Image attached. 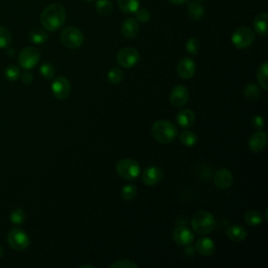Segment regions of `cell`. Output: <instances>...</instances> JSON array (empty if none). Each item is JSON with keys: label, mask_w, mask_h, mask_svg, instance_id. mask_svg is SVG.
<instances>
[{"label": "cell", "mask_w": 268, "mask_h": 268, "mask_svg": "<svg viewBox=\"0 0 268 268\" xmlns=\"http://www.w3.org/2000/svg\"><path fill=\"white\" fill-rule=\"evenodd\" d=\"M66 20L65 8L60 4H50L43 9L40 15L42 27L49 32H56L64 25Z\"/></svg>", "instance_id": "1"}, {"label": "cell", "mask_w": 268, "mask_h": 268, "mask_svg": "<svg viewBox=\"0 0 268 268\" xmlns=\"http://www.w3.org/2000/svg\"><path fill=\"white\" fill-rule=\"evenodd\" d=\"M151 133L158 143L167 145L171 144L176 138L178 130L173 123L165 120H159L153 124Z\"/></svg>", "instance_id": "2"}, {"label": "cell", "mask_w": 268, "mask_h": 268, "mask_svg": "<svg viewBox=\"0 0 268 268\" xmlns=\"http://www.w3.org/2000/svg\"><path fill=\"white\" fill-rule=\"evenodd\" d=\"M193 231L201 236L212 233L216 227V219L212 213L208 211H198L192 218Z\"/></svg>", "instance_id": "3"}, {"label": "cell", "mask_w": 268, "mask_h": 268, "mask_svg": "<svg viewBox=\"0 0 268 268\" xmlns=\"http://www.w3.org/2000/svg\"><path fill=\"white\" fill-rule=\"evenodd\" d=\"M117 173L126 181H134L140 175V165L132 158L121 159L116 167Z\"/></svg>", "instance_id": "4"}, {"label": "cell", "mask_w": 268, "mask_h": 268, "mask_svg": "<svg viewBox=\"0 0 268 268\" xmlns=\"http://www.w3.org/2000/svg\"><path fill=\"white\" fill-rule=\"evenodd\" d=\"M61 43L69 49L79 48L84 42V34L75 27H67L61 32Z\"/></svg>", "instance_id": "5"}, {"label": "cell", "mask_w": 268, "mask_h": 268, "mask_svg": "<svg viewBox=\"0 0 268 268\" xmlns=\"http://www.w3.org/2000/svg\"><path fill=\"white\" fill-rule=\"evenodd\" d=\"M254 39H256V33L248 27L238 28L232 36V43L236 48L243 49L250 46Z\"/></svg>", "instance_id": "6"}, {"label": "cell", "mask_w": 268, "mask_h": 268, "mask_svg": "<svg viewBox=\"0 0 268 268\" xmlns=\"http://www.w3.org/2000/svg\"><path fill=\"white\" fill-rule=\"evenodd\" d=\"M8 243L13 249H15L17 251H22L30 246L31 239L23 229L15 227L13 228L12 231H10L8 235Z\"/></svg>", "instance_id": "7"}, {"label": "cell", "mask_w": 268, "mask_h": 268, "mask_svg": "<svg viewBox=\"0 0 268 268\" xmlns=\"http://www.w3.org/2000/svg\"><path fill=\"white\" fill-rule=\"evenodd\" d=\"M140 56L137 49L133 47H124L117 54L118 64L123 68H132L139 62Z\"/></svg>", "instance_id": "8"}, {"label": "cell", "mask_w": 268, "mask_h": 268, "mask_svg": "<svg viewBox=\"0 0 268 268\" xmlns=\"http://www.w3.org/2000/svg\"><path fill=\"white\" fill-rule=\"evenodd\" d=\"M40 61L39 50L35 47H25L23 48L18 57L19 65L24 69L34 68Z\"/></svg>", "instance_id": "9"}, {"label": "cell", "mask_w": 268, "mask_h": 268, "mask_svg": "<svg viewBox=\"0 0 268 268\" xmlns=\"http://www.w3.org/2000/svg\"><path fill=\"white\" fill-rule=\"evenodd\" d=\"M52 92L58 100H65L71 92L70 82L65 76H58L52 84Z\"/></svg>", "instance_id": "10"}, {"label": "cell", "mask_w": 268, "mask_h": 268, "mask_svg": "<svg viewBox=\"0 0 268 268\" xmlns=\"http://www.w3.org/2000/svg\"><path fill=\"white\" fill-rule=\"evenodd\" d=\"M194 234L192 229L185 225L176 226L173 231V240L177 245L189 246L194 241Z\"/></svg>", "instance_id": "11"}, {"label": "cell", "mask_w": 268, "mask_h": 268, "mask_svg": "<svg viewBox=\"0 0 268 268\" xmlns=\"http://www.w3.org/2000/svg\"><path fill=\"white\" fill-rule=\"evenodd\" d=\"M189 89L184 85H176L170 93V102L174 107H184L189 101Z\"/></svg>", "instance_id": "12"}, {"label": "cell", "mask_w": 268, "mask_h": 268, "mask_svg": "<svg viewBox=\"0 0 268 268\" xmlns=\"http://www.w3.org/2000/svg\"><path fill=\"white\" fill-rule=\"evenodd\" d=\"M178 75L184 80L192 79L196 72V63L191 58H183L176 67Z\"/></svg>", "instance_id": "13"}, {"label": "cell", "mask_w": 268, "mask_h": 268, "mask_svg": "<svg viewBox=\"0 0 268 268\" xmlns=\"http://www.w3.org/2000/svg\"><path fill=\"white\" fill-rule=\"evenodd\" d=\"M143 183L148 187L156 186L162 180V171L156 165H152L144 170L142 174Z\"/></svg>", "instance_id": "14"}, {"label": "cell", "mask_w": 268, "mask_h": 268, "mask_svg": "<svg viewBox=\"0 0 268 268\" xmlns=\"http://www.w3.org/2000/svg\"><path fill=\"white\" fill-rule=\"evenodd\" d=\"M234 183L233 173L227 169H220L214 175V184L217 188L225 190L231 187Z\"/></svg>", "instance_id": "15"}, {"label": "cell", "mask_w": 268, "mask_h": 268, "mask_svg": "<svg viewBox=\"0 0 268 268\" xmlns=\"http://www.w3.org/2000/svg\"><path fill=\"white\" fill-rule=\"evenodd\" d=\"M267 145V135L263 131H258L253 133L248 139V148L254 153L262 152Z\"/></svg>", "instance_id": "16"}, {"label": "cell", "mask_w": 268, "mask_h": 268, "mask_svg": "<svg viewBox=\"0 0 268 268\" xmlns=\"http://www.w3.org/2000/svg\"><path fill=\"white\" fill-rule=\"evenodd\" d=\"M195 249L196 251L201 254L203 257H210L212 254H214L216 250V246L214 241L211 238L208 237H202L197 240L195 244Z\"/></svg>", "instance_id": "17"}, {"label": "cell", "mask_w": 268, "mask_h": 268, "mask_svg": "<svg viewBox=\"0 0 268 268\" xmlns=\"http://www.w3.org/2000/svg\"><path fill=\"white\" fill-rule=\"evenodd\" d=\"M122 34L128 39H133L139 32V23L135 18H127L122 24Z\"/></svg>", "instance_id": "18"}, {"label": "cell", "mask_w": 268, "mask_h": 268, "mask_svg": "<svg viewBox=\"0 0 268 268\" xmlns=\"http://www.w3.org/2000/svg\"><path fill=\"white\" fill-rule=\"evenodd\" d=\"M195 122V113L191 109H183L177 113L176 123L182 128H190Z\"/></svg>", "instance_id": "19"}, {"label": "cell", "mask_w": 268, "mask_h": 268, "mask_svg": "<svg viewBox=\"0 0 268 268\" xmlns=\"http://www.w3.org/2000/svg\"><path fill=\"white\" fill-rule=\"evenodd\" d=\"M226 235L232 241L235 242H241L244 241L247 237L246 229L239 224H234L228 226L226 229Z\"/></svg>", "instance_id": "20"}, {"label": "cell", "mask_w": 268, "mask_h": 268, "mask_svg": "<svg viewBox=\"0 0 268 268\" xmlns=\"http://www.w3.org/2000/svg\"><path fill=\"white\" fill-rule=\"evenodd\" d=\"M267 22H268V15L266 13H261L257 15L253 19V30L254 33L259 34L260 36L265 37L267 35Z\"/></svg>", "instance_id": "21"}, {"label": "cell", "mask_w": 268, "mask_h": 268, "mask_svg": "<svg viewBox=\"0 0 268 268\" xmlns=\"http://www.w3.org/2000/svg\"><path fill=\"white\" fill-rule=\"evenodd\" d=\"M188 13H189V16L191 19L194 20V21H199L204 16L206 10H204L203 6H201L199 3L191 2L188 5Z\"/></svg>", "instance_id": "22"}, {"label": "cell", "mask_w": 268, "mask_h": 268, "mask_svg": "<svg viewBox=\"0 0 268 268\" xmlns=\"http://www.w3.org/2000/svg\"><path fill=\"white\" fill-rule=\"evenodd\" d=\"M118 5L125 14H135L139 9V0H118Z\"/></svg>", "instance_id": "23"}, {"label": "cell", "mask_w": 268, "mask_h": 268, "mask_svg": "<svg viewBox=\"0 0 268 268\" xmlns=\"http://www.w3.org/2000/svg\"><path fill=\"white\" fill-rule=\"evenodd\" d=\"M257 80L260 87L264 91L268 89V63L264 62L257 70Z\"/></svg>", "instance_id": "24"}, {"label": "cell", "mask_w": 268, "mask_h": 268, "mask_svg": "<svg viewBox=\"0 0 268 268\" xmlns=\"http://www.w3.org/2000/svg\"><path fill=\"white\" fill-rule=\"evenodd\" d=\"M244 220L250 226H257L263 222V216L257 210H250L245 214Z\"/></svg>", "instance_id": "25"}, {"label": "cell", "mask_w": 268, "mask_h": 268, "mask_svg": "<svg viewBox=\"0 0 268 268\" xmlns=\"http://www.w3.org/2000/svg\"><path fill=\"white\" fill-rule=\"evenodd\" d=\"M30 40L34 44H43L47 41L48 35L47 33L42 29H34L30 33Z\"/></svg>", "instance_id": "26"}, {"label": "cell", "mask_w": 268, "mask_h": 268, "mask_svg": "<svg viewBox=\"0 0 268 268\" xmlns=\"http://www.w3.org/2000/svg\"><path fill=\"white\" fill-rule=\"evenodd\" d=\"M96 10L102 16H108L113 12V4L110 0H98Z\"/></svg>", "instance_id": "27"}, {"label": "cell", "mask_w": 268, "mask_h": 268, "mask_svg": "<svg viewBox=\"0 0 268 268\" xmlns=\"http://www.w3.org/2000/svg\"><path fill=\"white\" fill-rule=\"evenodd\" d=\"M244 97L248 101H257L261 97L260 87L254 83H249L244 89Z\"/></svg>", "instance_id": "28"}, {"label": "cell", "mask_w": 268, "mask_h": 268, "mask_svg": "<svg viewBox=\"0 0 268 268\" xmlns=\"http://www.w3.org/2000/svg\"><path fill=\"white\" fill-rule=\"evenodd\" d=\"M107 79L112 85H118L124 79V71L119 67H114L108 71Z\"/></svg>", "instance_id": "29"}, {"label": "cell", "mask_w": 268, "mask_h": 268, "mask_svg": "<svg viewBox=\"0 0 268 268\" xmlns=\"http://www.w3.org/2000/svg\"><path fill=\"white\" fill-rule=\"evenodd\" d=\"M136 194H137V188L132 184L126 185L125 187H123L121 192L122 198L126 201H131L132 199L135 198Z\"/></svg>", "instance_id": "30"}, {"label": "cell", "mask_w": 268, "mask_h": 268, "mask_svg": "<svg viewBox=\"0 0 268 268\" xmlns=\"http://www.w3.org/2000/svg\"><path fill=\"white\" fill-rule=\"evenodd\" d=\"M181 142L186 147H193L197 143V136L192 131H184L181 134Z\"/></svg>", "instance_id": "31"}, {"label": "cell", "mask_w": 268, "mask_h": 268, "mask_svg": "<svg viewBox=\"0 0 268 268\" xmlns=\"http://www.w3.org/2000/svg\"><path fill=\"white\" fill-rule=\"evenodd\" d=\"M12 43V35L10 31L5 28L0 27V48H7Z\"/></svg>", "instance_id": "32"}, {"label": "cell", "mask_w": 268, "mask_h": 268, "mask_svg": "<svg viewBox=\"0 0 268 268\" xmlns=\"http://www.w3.org/2000/svg\"><path fill=\"white\" fill-rule=\"evenodd\" d=\"M25 218H27V215H25L24 211L21 209H14L11 212L10 219H11L12 223L17 224V225L22 224L24 222Z\"/></svg>", "instance_id": "33"}, {"label": "cell", "mask_w": 268, "mask_h": 268, "mask_svg": "<svg viewBox=\"0 0 268 268\" xmlns=\"http://www.w3.org/2000/svg\"><path fill=\"white\" fill-rule=\"evenodd\" d=\"M40 72H41V74L44 76L46 80H50V79H53L54 76H55L56 69H55V67H54V65L52 64V63L46 62V63H44V64L41 65Z\"/></svg>", "instance_id": "34"}, {"label": "cell", "mask_w": 268, "mask_h": 268, "mask_svg": "<svg viewBox=\"0 0 268 268\" xmlns=\"http://www.w3.org/2000/svg\"><path fill=\"white\" fill-rule=\"evenodd\" d=\"M5 74H6V78L10 81H16L20 78L21 75V72H20V68L16 65H10L7 67L6 71H5Z\"/></svg>", "instance_id": "35"}, {"label": "cell", "mask_w": 268, "mask_h": 268, "mask_svg": "<svg viewBox=\"0 0 268 268\" xmlns=\"http://www.w3.org/2000/svg\"><path fill=\"white\" fill-rule=\"evenodd\" d=\"M186 48L191 55H196L199 52L200 43L196 38H190V39L186 43Z\"/></svg>", "instance_id": "36"}, {"label": "cell", "mask_w": 268, "mask_h": 268, "mask_svg": "<svg viewBox=\"0 0 268 268\" xmlns=\"http://www.w3.org/2000/svg\"><path fill=\"white\" fill-rule=\"evenodd\" d=\"M110 268H138V265L131 260L122 259L110 265Z\"/></svg>", "instance_id": "37"}, {"label": "cell", "mask_w": 268, "mask_h": 268, "mask_svg": "<svg viewBox=\"0 0 268 268\" xmlns=\"http://www.w3.org/2000/svg\"><path fill=\"white\" fill-rule=\"evenodd\" d=\"M135 15H136V20L138 22H142V23H147L150 18H151V13L148 9H138L136 12H135Z\"/></svg>", "instance_id": "38"}, {"label": "cell", "mask_w": 268, "mask_h": 268, "mask_svg": "<svg viewBox=\"0 0 268 268\" xmlns=\"http://www.w3.org/2000/svg\"><path fill=\"white\" fill-rule=\"evenodd\" d=\"M251 125L254 129H258V130H261L263 129V127L265 125V122H264V119L261 117V116H254L252 119H251Z\"/></svg>", "instance_id": "39"}, {"label": "cell", "mask_w": 268, "mask_h": 268, "mask_svg": "<svg viewBox=\"0 0 268 268\" xmlns=\"http://www.w3.org/2000/svg\"><path fill=\"white\" fill-rule=\"evenodd\" d=\"M21 80H22V82L25 85H30L33 82V80H34V76H33V74L31 72L25 71L24 73L21 74Z\"/></svg>", "instance_id": "40"}, {"label": "cell", "mask_w": 268, "mask_h": 268, "mask_svg": "<svg viewBox=\"0 0 268 268\" xmlns=\"http://www.w3.org/2000/svg\"><path fill=\"white\" fill-rule=\"evenodd\" d=\"M168 2L172 5H175V6H182L187 2V0H168Z\"/></svg>", "instance_id": "41"}, {"label": "cell", "mask_w": 268, "mask_h": 268, "mask_svg": "<svg viewBox=\"0 0 268 268\" xmlns=\"http://www.w3.org/2000/svg\"><path fill=\"white\" fill-rule=\"evenodd\" d=\"M84 267H89V268H94V266H93V265H86V264H85V265H80V266H79V268H84Z\"/></svg>", "instance_id": "42"}, {"label": "cell", "mask_w": 268, "mask_h": 268, "mask_svg": "<svg viewBox=\"0 0 268 268\" xmlns=\"http://www.w3.org/2000/svg\"><path fill=\"white\" fill-rule=\"evenodd\" d=\"M3 254H4V249H3L2 246H0V258L3 257Z\"/></svg>", "instance_id": "43"}, {"label": "cell", "mask_w": 268, "mask_h": 268, "mask_svg": "<svg viewBox=\"0 0 268 268\" xmlns=\"http://www.w3.org/2000/svg\"><path fill=\"white\" fill-rule=\"evenodd\" d=\"M82 2H84V3H93V2H95V0H82Z\"/></svg>", "instance_id": "44"}, {"label": "cell", "mask_w": 268, "mask_h": 268, "mask_svg": "<svg viewBox=\"0 0 268 268\" xmlns=\"http://www.w3.org/2000/svg\"><path fill=\"white\" fill-rule=\"evenodd\" d=\"M196 2H206V0H196Z\"/></svg>", "instance_id": "45"}]
</instances>
